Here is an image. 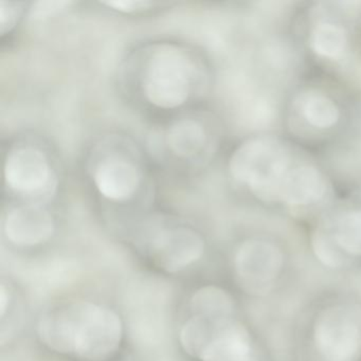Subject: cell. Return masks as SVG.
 I'll use <instances>...</instances> for the list:
<instances>
[{
    "label": "cell",
    "instance_id": "8fae6325",
    "mask_svg": "<svg viewBox=\"0 0 361 361\" xmlns=\"http://www.w3.org/2000/svg\"><path fill=\"white\" fill-rule=\"evenodd\" d=\"M81 301L63 304L39 318L37 333L42 343L63 355L73 354V337Z\"/></svg>",
    "mask_w": 361,
    "mask_h": 361
},
{
    "label": "cell",
    "instance_id": "d6986e66",
    "mask_svg": "<svg viewBox=\"0 0 361 361\" xmlns=\"http://www.w3.org/2000/svg\"><path fill=\"white\" fill-rule=\"evenodd\" d=\"M31 4L22 1H0V42L11 45L26 18L31 14Z\"/></svg>",
    "mask_w": 361,
    "mask_h": 361
},
{
    "label": "cell",
    "instance_id": "44dd1931",
    "mask_svg": "<svg viewBox=\"0 0 361 361\" xmlns=\"http://www.w3.org/2000/svg\"><path fill=\"white\" fill-rule=\"evenodd\" d=\"M312 248L314 255L323 265L331 268H338L343 265V251L336 243L335 238L318 231L312 238Z\"/></svg>",
    "mask_w": 361,
    "mask_h": 361
},
{
    "label": "cell",
    "instance_id": "9a60e30c",
    "mask_svg": "<svg viewBox=\"0 0 361 361\" xmlns=\"http://www.w3.org/2000/svg\"><path fill=\"white\" fill-rule=\"evenodd\" d=\"M192 314L212 319H225L235 317V304L231 295L219 287H202L198 289L190 302Z\"/></svg>",
    "mask_w": 361,
    "mask_h": 361
},
{
    "label": "cell",
    "instance_id": "52a82bcc",
    "mask_svg": "<svg viewBox=\"0 0 361 361\" xmlns=\"http://www.w3.org/2000/svg\"><path fill=\"white\" fill-rule=\"evenodd\" d=\"M123 338L117 312L92 302L81 301L73 337V354L83 361H105L113 357Z\"/></svg>",
    "mask_w": 361,
    "mask_h": 361
},
{
    "label": "cell",
    "instance_id": "6da1fadb",
    "mask_svg": "<svg viewBox=\"0 0 361 361\" xmlns=\"http://www.w3.org/2000/svg\"><path fill=\"white\" fill-rule=\"evenodd\" d=\"M212 69L204 52L174 37L135 44L118 68V87L126 103L152 126L206 106Z\"/></svg>",
    "mask_w": 361,
    "mask_h": 361
},
{
    "label": "cell",
    "instance_id": "ac0fdd59",
    "mask_svg": "<svg viewBox=\"0 0 361 361\" xmlns=\"http://www.w3.org/2000/svg\"><path fill=\"white\" fill-rule=\"evenodd\" d=\"M334 238L343 252L361 257V210L344 213L338 219Z\"/></svg>",
    "mask_w": 361,
    "mask_h": 361
},
{
    "label": "cell",
    "instance_id": "e0dca14e",
    "mask_svg": "<svg viewBox=\"0 0 361 361\" xmlns=\"http://www.w3.org/2000/svg\"><path fill=\"white\" fill-rule=\"evenodd\" d=\"M304 119L314 128H329L339 121L340 109L335 102L322 94H307L300 105Z\"/></svg>",
    "mask_w": 361,
    "mask_h": 361
},
{
    "label": "cell",
    "instance_id": "277c9868",
    "mask_svg": "<svg viewBox=\"0 0 361 361\" xmlns=\"http://www.w3.org/2000/svg\"><path fill=\"white\" fill-rule=\"evenodd\" d=\"M219 143L216 120L202 106L153 126L145 147L157 172L188 180L208 169Z\"/></svg>",
    "mask_w": 361,
    "mask_h": 361
},
{
    "label": "cell",
    "instance_id": "9c48e42d",
    "mask_svg": "<svg viewBox=\"0 0 361 361\" xmlns=\"http://www.w3.org/2000/svg\"><path fill=\"white\" fill-rule=\"evenodd\" d=\"M56 207L4 204L3 231L8 242L18 248H32L56 235Z\"/></svg>",
    "mask_w": 361,
    "mask_h": 361
},
{
    "label": "cell",
    "instance_id": "5b68a950",
    "mask_svg": "<svg viewBox=\"0 0 361 361\" xmlns=\"http://www.w3.org/2000/svg\"><path fill=\"white\" fill-rule=\"evenodd\" d=\"M130 224L135 244L168 274L193 265L206 251L200 230L168 211L153 208Z\"/></svg>",
    "mask_w": 361,
    "mask_h": 361
},
{
    "label": "cell",
    "instance_id": "603a6c76",
    "mask_svg": "<svg viewBox=\"0 0 361 361\" xmlns=\"http://www.w3.org/2000/svg\"><path fill=\"white\" fill-rule=\"evenodd\" d=\"M123 361H128V360H123Z\"/></svg>",
    "mask_w": 361,
    "mask_h": 361
},
{
    "label": "cell",
    "instance_id": "2e32d148",
    "mask_svg": "<svg viewBox=\"0 0 361 361\" xmlns=\"http://www.w3.org/2000/svg\"><path fill=\"white\" fill-rule=\"evenodd\" d=\"M310 45L318 56L337 60L348 48V35L342 27L333 23H321L314 29Z\"/></svg>",
    "mask_w": 361,
    "mask_h": 361
},
{
    "label": "cell",
    "instance_id": "7a4b0ae2",
    "mask_svg": "<svg viewBox=\"0 0 361 361\" xmlns=\"http://www.w3.org/2000/svg\"><path fill=\"white\" fill-rule=\"evenodd\" d=\"M90 197L105 212L134 221L155 208V166L145 145L119 130L94 137L82 158Z\"/></svg>",
    "mask_w": 361,
    "mask_h": 361
},
{
    "label": "cell",
    "instance_id": "ffe728a7",
    "mask_svg": "<svg viewBox=\"0 0 361 361\" xmlns=\"http://www.w3.org/2000/svg\"><path fill=\"white\" fill-rule=\"evenodd\" d=\"M104 11L113 16L122 18H154L170 9L172 4L157 3V1H145V0H134V1H103L98 3Z\"/></svg>",
    "mask_w": 361,
    "mask_h": 361
},
{
    "label": "cell",
    "instance_id": "3957f363",
    "mask_svg": "<svg viewBox=\"0 0 361 361\" xmlns=\"http://www.w3.org/2000/svg\"><path fill=\"white\" fill-rule=\"evenodd\" d=\"M63 189L62 164L47 139L23 132L3 141V204L56 207Z\"/></svg>",
    "mask_w": 361,
    "mask_h": 361
},
{
    "label": "cell",
    "instance_id": "7c38bea8",
    "mask_svg": "<svg viewBox=\"0 0 361 361\" xmlns=\"http://www.w3.org/2000/svg\"><path fill=\"white\" fill-rule=\"evenodd\" d=\"M202 361H259L248 329L235 318L224 323L202 354Z\"/></svg>",
    "mask_w": 361,
    "mask_h": 361
},
{
    "label": "cell",
    "instance_id": "5bb4252c",
    "mask_svg": "<svg viewBox=\"0 0 361 361\" xmlns=\"http://www.w3.org/2000/svg\"><path fill=\"white\" fill-rule=\"evenodd\" d=\"M233 318L235 317L212 319L192 314L191 318L181 327L180 335H179L181 346L190 356L194 358H202L204 350L212 342L217 329L224 323Z\"/></svg>",
    "mask_w": 361,
    "mask_h": 361
},
{
    "label": "cell",
    "instance_id": "4fadbf2b",
    "mask_svg": "<svg viewBox=\"0 0 361 361\" xmlns=\"http://www.w3.org/2000/svg\"><path fill=\"white\" fill-rule=\"evenodd\" d=\"M326 193V180L312 166L289 170L281 183L278 198L291 206H308L319 202Z\"/></svg>",
    "mask_w": 361,
    "mask_h": 361
},
{
    "label": "cell",
    "instance_id": "7402d4cb",
    "mask_svg": "<svg viewBox=\"0 0 361 361\" xmlns=\"http://www.w3.org/2000/svg\"><path fill=\"white\" fill-rule=\"evenodd\" d=\"M10 300H11V293H10L9 289L5 285H1V288H0V314L1 317L5 316L7 312Z\"/></svg>",
    "mask_w": 361,
    "mask_h": 361
},
{
    "label": "cell",
    "instance_id": "ba28073f",
    "mask_svg": "<svg viewBox=\"0 0 361 361\" xmlns=\"http://www.w3.org/2000/svg\"><path fill=\"white\" fill-rule=\"evenodd\" d=\"M314 343L326 361H357L361 356V308L335 305L316 320Z\"/></svg>",
    "mask_w": 361,
    "mask_h": 361
},
{
    "label": "cell",
    "instance_id": "30bf717a",
    "mask_svg": "<svg viewBox=\"0 0 361 361\" xmlns=\"http://www.w3.org/2000/svg\"><path fill=\"white\" fill-rule=\"evenodd\" d=\"M238 282L245 290L255 295L268 293L283 267V255L271 243L246 240L234 259Z\"/></svg>",
    "mask_w": 361,
    "mask_h": 361
},
{
    "label": "cell",
    "instance_id": "8992f818",
    "mask_svg": "<svg viewBox=\"0 0 361 361\" xmlns=\"http://www.w3.org/2000/svg\"><path fill=\"white\" fill-rule=\"evenodd\" d=\"M289 155L274 138L249 139L238 145L228 160L230 177L259 197L278 198L289 169Z\"/></svg>",
    "mask_w": 361,
    "mask_h": 361
}]
</instances>
